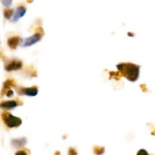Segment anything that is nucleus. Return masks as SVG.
<instances>
[{
  "label": "nucleus",
  "mask_w": 155,
  "mask_h": 155,
  "mask_svg": "<svg viewBox=\"0 0 155 155\" xmlns=\"http://www.w3.org/2000/svg\"><path fill=\"white\" fill-rule=\"evenodd\" d=\"M13 95H14V92L12 90V89H9V90L7 92V93H6V95H7V97H8V98L9 97L13 96Z\"/></svg>",
  "instance_id": "nucleus-16"
},
{
  "label": "nucleus",
  "mask_w": 155,
  "mask_h": 155,
  "mask_svg": "<svg viewBox=\"0 0 155 155\" xmlns=\"http://www.w3.org/2000/svg\"><path fill=\"white\" fill-rule=\"evenodd\" d=\"M21 41H22V39L20 36H12V37H10L8 39V45L12 49H15L18 47V45L21 43Z\"/></svg>",
  "instance_id": "nucleus-9"
},
{
  "label": "nucleus",
  "mask_w": 155,
  "mask_h": 155,
  "mask_svg": "<svg viewBox=\"0 0 155 155\" xmlns=\"http://www.w3.org/2000/svg\"><path fill=\"white\" fill-rule=\"evenodd\" d=\"M23 63L22 61L19 60H12L8 62L5 65V70L8 72H11V71H18L22 68Z\"/></svg>",
  "instance_id": "nucleus-6"
},
{
  "label": "nucleus",
  "mask_w": 155,
  "mask_h": 155,
  "mask_svg": "<svg viewBox=\"0 0 155 155\" xmlns=\"http://www.w3.org/2000/svg\"><path fill=\"white\" fill-rule=\"evenodd\" d=\"M33 2V0H27V3H32Z\"/></svg>",
  "instance_id": "nucleus-19"
},
{
  "label": "nucleus",
  "mask_w": 155,
  "mask_h": 155,
  "mask_svg": "<svg viewBox=\"0 0 155 155\" xmlns=\"http://www.w3.org/2000/svg\"><path fill=\"white\" fill-rule=\"evenodd\" d=\"M94 153L95 154H102L104 153V148L101 146H96L94 148Z\"/></svg>",
  "instance_id": "nucleus-13"
},
{
  "label": "nucleus",
  "mask_w": 155,
  "mask_h": 155,
  "mask_svg": "<svg viewBox=\"0 0 155 155\" xmlns=\"http://www.w3.org/2000/svg\"><path fill=\"white\" fill-rule=\"evenodd\" d=\"M14 14V11L12 9L10 8H6L4 10V12H3V15H4V18L5 19H11Z\"/></svg>",
  "instance_id": "nucleus-11"
},
{
  "label": "nucleus",
  "mask_w": 155,
  "mask_h": 155,
  "mask_svg": "<svg viewBox=\"0 0 155 155\" xmlns=\"http://www.w3.org/2000/svg\"><path fill=\"white\" fill-rule=\"evenodd\" d=\"M30 154V151H27V149H23L21 151H18L16 152V154Z\"/></svg>",
  "instance_id": "nucleus-15"
},
{
  "label": "nucleus",
  "mask_w": 155,
  "mask_h": 155,
  "mask_svg": "<svg viewBox=\"0 0 155 155\" xmlns=\"http://www.w3.org/2000/svg\"><path fill=\"white\" fill-rule=\"evenodd\" d=\"M44 36V30L42 27H37L36 29V33L33 34V36H30V37L26 38L24 39V42L22 43L23 47H28L31 46V45H34L36 42H39L40 39H42V36Z\"/></svg>",
  "instance_id": "nucleus-3"
},
{
  "label": "nucleus",
  "mask_w": 155,
  "mask_h": 155,
  "mask_svg": "<svg viewBox=\"0 0 155 155\" xmlns=\"http://www.w3.org/2000/svg\"><path fill=\"white\" fill-rule=\"evenodd\" d=\"M0 1L2 2V3L3 5L5 6V7H7V8H8L11 6V5H12V1H13V0H0Z\"/></svg>",
  "instance_id": "nucleus-14"
},
{
  "label": "nucleus",
  "mask_w": 155,
  "mask_h": 155,
  "mask_svg": "<svg viewBox=\"0 0 155 155\" xmlns=\"http://www.w3.org/2000/svg\"><path fill=\"white\" fill-rule=\"evenodd\" d=\"M117 68L123 77L130 82H136L139 77L140 67L132 63H120L117 65Z\"/></svg>",
  "instance_id": "nucleus-1"
},
{
  "label": "nucleus",
  "mask_w": 155,
  "mask_h": 155,
  "mask_svg": "<svg viewBox=\"0 0 155 155\" xmlns=\"http://www.w3.org/2000/svg\"><path fill=\"white\" fill-rule=\"evenodd\" d=\"M26 12H27V9H26V8L24 5L18 6L16 8V10H15V12H14L13 15H12V18H11L12 22H16V21H18L20 18L24 16Z\"/></svg>",
  "instance_id": "nucleus-7"
},
{
  "label": "nucleus",
  "mask_w": 155,
  "mask_h": 155,
  "mask_svg": "<svg viewBox=\"0 0 155 155\" xmlns=\"http://www.w3.org/2000/svg\"><path fill=\"white\" fill-rule=\"evenodd\" d=\"M23 101L20 99L17 100H9V101H4L0 103V108L5 109V110H11L14 109L18 105H22Z\"/></svg>",
  "instance_id": "nucleus-5"
},
{
  "label": "nucleus",
  "mask_w": 155,
  "mask_h": 155,
  "mask_svg": "<svg viewBox=\"0 0 155 155\" xmlns=\"http://www.w3.org/2000/svg\"><path fill=\"white\" fill-rule=\"evenodd\" d=\"M1 117L6 127L8 128H17V127H19L22 124L21 118L13 116L12 114L7 111L2 112L1 114Z\"/></svg>",
  "instance_id": "nucleus-2"
},
{
  "label": "nucleus",
  "mask_w": 155,
  "mask_h": 155,
  "mask_svg": "<svg viewBox=\"0 0 155 155\" xmlns=\"http://www.w3.org/2000/svg\"><path fill=\"white\" fill-rule=\"evenodd\" d=\"M16 88V92L20 95H27V96H36L38 94L39 89L36 86H31V87L24 88V87H15Z\"/></svg>",
  "instance_id": "nucleus-4"
},
{
  "label": "nucleus",
  "mask_w": 155,
  "mask_h": 155,
  "mask_svg": "<svg viewBox=\"0 0 155 155\" xmlns=\"http://www.w3.org/2000/svg\"><path fill=\"white\" fill-rule=\"evenodd\" d=\"M128 34H129V36H134V35H133V33H129Z\"/></svg>",
  "instance_id": "nucleus-20"
},
{
  "label": "nucleus",
  "mask_w": 155,
  "mask_h": 155,
  "mask_svg": "<svg viewBox=\"0 0 155 155\" xmlns=\"http://www.w3.org/2000/svg\"><path fill=\"white\" fill-rule=\"evenodd\" d=\"M141 88L142 89V91H143V92H148V89H147L146 86H145V84L141 85Z\"/></svg>",
  "instance_id": "nucleus-18"
},
{
  "label": "nucleus",
  "mask_w": 155,
  "mask_h": 155,
  "mask_svg": "<svg viewBox=\"0 0 155 155\" xmlns=\"http://www.w3.org/2000/svg\"><path fill=\"white\" fill-rule=\"evenodd\" d=\"M69 154H77V152H76V151H74V148H70Z\"/></svg>",
  "instance_id": "nucleus-17"
},
{
  "label": "nucleus",
  "mask_w": 155,
  "mask_h": 155,
  "mask_svg": "<svg viewBox=\"0 0 155 155\" xmlns=\"http://www.w3.org/2000/svg\"><path fill=\"white\" fill-rule=\"evenodd\" d=\"M27 140L26 138H18V139H13L11 141V145L15 148H21L24 147L27 144Z\"/></svg>",
  "instance_id": "nucleus-10"
},
{
  "label": "nucleus",
  "mask_w": 155,
  "mask_h": 155,
  "mask_svg": "<svg viewBox=\"0 0 155 155\" xmlns=\"http://www.w3.org/2000/svg\"><path fill=\"white\" fill-rule=\"evenodd\" d=\"M109 74H110V80H111V79H115V80H120L121 77H123L119 71H118V72L110 71Z\"/></svg>",
  "instance_id": "nucleus-12"
},
{
  "label": "nucleus",
  "mask_w": 155,
  "mask_h": 155,
  "mask_svg": "<svg viewBox=\"0 0 155 155\" xmlns=\"http://www.w3.org/2000/svg\"><path fill=\"white\" fill-rule=\"evenodd\" d=\"M12 87H16V83H15V80L9 79V80H7L6 81H5L4 83H3V86L0 95L3 96L4 95H6L9 89H11Z\"/></svg>",
  "instance_id": "nucleus-8"
}]
</instances>
